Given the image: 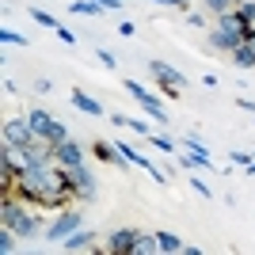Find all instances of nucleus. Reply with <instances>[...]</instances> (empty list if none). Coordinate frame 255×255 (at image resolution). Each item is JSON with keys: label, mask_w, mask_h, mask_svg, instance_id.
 <instances>
[{"label": "nucleus", "mask_w": 255, "mask_h": 255, "mask_svg": "<svg viewBox=\"0 0 255 255\" xmlns=\"http://www.w3.org/2000/svg\"><path fill=\"white\" fill-rule=\"evenodd\" d=\"M0 225H4V229H11L15 236H38L42 217H34V206H27L23 198L4 194V202H0Z\"/></svg>", "instance_id": "1"}, {"label": "nucleus", "mask_w": 255, "mask_h": 255, "mask_svg": "<svg viewBox=\"0 0 255 255\" xmlns=\"http://www.w3.org/2000/svg\"><path fill=\"white\" fill-rule=\"evenodd\" d=\"M27 122H31L34 137L50 141V145H57V141H65V137H69V126H65V122H57V118H53L50 111H42V107L27 111Z\"/></svg>", "instance_id": "2"}, {"label": "nucleus", "mask_w": 255, "mask_h": 255, "mask_svg": "<svg viewBox=\"0 0 255 255\" xmlns=\"http://www.w3.org/2000/svg\"><path fill=\"white\" fill-rule=\"evenodd\" d=\"M122 88H126L129 96L137 99V107H141V111H145L149 118H156V122H168V111H164V96H152L149 88L137 84L133 76H126V80H122Z\"/></svg>", "instance_id": "3"}, {"label": "nucleus", "mask_w": 255, "mask_h": 255, "mask_svg": "<svg viewBox=\"0 0 255 255\" xmlns=\"http://www.w3.org/2000/svg\"><path fill=\"white\" fill-rule=\"evenodd\" d=\"M76 206H80V202H76ZM76 206H65V210L46 225V240H57V244H61L65 236H73L76 229L84 225V210H76Z\"/></svg>", "instance_id": "4"}, {"label": "nucleus", "mask_w": 255, "mask_h": 255, "mask_svg": "<svg viewBox=\"0 0 255 255\" xmlns=\"http://www.w3.org/2000/svg\"><path fill=\"white\" fill-rule=\"evenodd\" d=\"M69 187H73L76 202H92V198L99 194V179H96V171L88 168V164H76V168H69Z\"/></svg>", "instance_id": "5"}, {"label": "nucleus", "mask_w": 255, "mask_h": 255, "mask_svg": "<svg viewBox=\"0 0 255 255\" xmlns=\"http://www.w3.org/2000/svg\"><path fill=\"white\" fill-rule=\"evenodd\" d=\"M0 133H4V145H11V149H27L34 141V129H31L27 118H4Z\"/></svg>", "instance_id": "6"}, {"label": "nucleus", "mask_w": 255, "mask_h": 255, "mask_svg": "<svg viewBox=\"0 0 255 255\" xmlns=\"http://www.w3.org/2000/svg\"><path fill=\"white\" fill-rule=\"evenodd\" d=\"M137 229H115V233H107V244L99 252H111V255H133L137 248Z\"/></svg>", "instance_id": "7"}, {"label": "nucleus", "mask_w": 255, "mask_h": 255, "mask_svg": "<svg viewBox=\"0 0 255 255\" xmlns=\"http://www.w3.org/2000/svg\"><path fill=\"white\" fill-rule=\"evenodd\" d=\"M92 156L96 160H103V164H115V168H122V171H129L133 164H129L122 152H118V145L115 141H107V137H99V141H92Z\"/></svg>", "instance_id": "8"}, {"label": "nucleus", "mask_w": 255, "mask_h": 255, "mask_svg": "<svg viewBox=\"0 0 255 255\" xmlns=\"http://www.w3.org/2000/svg\"><path fill=\"white\" fill-rule=\"evenodd\" d=\"M149 73L156 76L160 88H187V76H183L175 65H168V61H149Z\"/></svg>", "instance_id": "9"}, {"label": "nucleus", "mask_w": 255, "mask_h": 255, "mask_svg": "<svg viewBox=\"0 0 255 255\" xmlns=\"http://www.w3.org/2000/svg\"><path fill=\"white\" fill-rule=\"evenodd\" d=\"M96 240H99V236L92 233V229H84V225H80V229H76L73 236H65L57 248H61V252H99Z\"/></svg>", "instance_id": "10"}, {"label": "nucleus", "mask_w": 255, "mask_h": 255, "mask_svg": "<svg viewBox=\"0 0 255 255\" xmlns=\"http://www.w3.org/2000/svg\"><path fill=\"white\" fill-rule=\"evenodd\" d=\"M53 160H57L61 168H76V164H84V149H80L73 137H65V141L53 145Z\"/></svg>", "instance_id": "11"}, {"label": "nucleus", "mask_w": 255, "mask_h": 255, "mask_svg": "<svg viewBox=\"0 0 255 255\" xmlns=\"http://www.w3.org/2000/svg\"><path fill=\"white\" fill-rule=\"evenodd\" d=\"M240 42H244L240 34H233V31H221V27H210V46H213V50H221V53H233Z\"/></svg>", "instance_id": "12"}, {"label": "nucleus", "mask_w": 255, "mask_h": 255, "mask_svg": "<svg viewBox=\"0 0 255 255\" xmlns=\"http://www.w3.org/2000/svg\"><path fill=\"white\" fill-rule=\"evenodd\" d=\"M73 107H76V111H84V115H92V118H103V103L92 99L88 92H80V88H73Z\"/></svg>", "instance_id": "13"}, {"label": "nucleus", "mask_w": 255, "mask_h": 255, "mask_svg": "<svg viewBox=\"0 0 255 255\" xmlns=\"http://www.w3.org/2000/svg\"><path fill=\"white\" fill-rule=\"evenodd\" d=\"M229 57H233V65H236V69H255V46L248 42V38H244L240 46H236V50L229 53Z\"/></svg>", "instance_id": "14"}, {"label": "nucleus", "mask_w": 255, "mask_h": 255, "mask_svg": "<svg viewBox=\"0 0 255 255\" xmlns=\"http://www.w3.org/2000/svg\"><path fill=\"white\" fill-rule=\"evenodd\" d=\"M156 248H160L164 255H179V252H183V240H179L175 233H156Z\"/></svg>", "instance_id": "15"}, {"label": "nucleus", "mask_w": 255, "mask_h": 255, "mask_svg": "<svg viewBox=\"0 0 255 255\" xmlns=\"http://www.w3.org/2000/svg\"><path fill=\"white\" fill-rule=\"evenodd\" d=\"M111 122L115 126H129L137 137H149V122H141V118H126V115H111Z\"/></svg>", "instance_id": "16"}, {"label": "nucleus", "mask_w": 255, "mask_h": 255, "mask_svg": "<svg viewBox=\"0 0 255 255\" xmlns=\"http://www.w3.org/2000/svg\"><path fill=\"white\" fill-rule=\"evenodd\" d=\"M152 252H160V248H156V233H141L133 255H152Z\"/></svg>", "instance_id": "17"}, {"label": "nucleus", "mask_w": 255, "mask_h": 255, "mask_svg": "<svg viewBox=\"0 0 255 255\" xmlns=\"http://www.w3.org/2000/svg\"><path fill=\"white\" fill-rule=\"evenodd\" d=\"M202 8L210 11L213 19H217V15H225V11H233V8H236V0H202Z\"/></svg>", "instance_id": "18"}, {"label": "nucleus", "mask_w": 255, "mask_h": 255, "mask_svg": "<svg viewBox=\"0 0 255 255\" xmlns=\"http://www.w3.org/2000/svg\"><path fill=\"white\" fill-rule=\"evenodd\" d=\"M69 11H73V15H99V4L96 0H73V4H69Z\"/></svg>", "instance_id": "19"}, {"label": "nucleus", "mask_w": 255, "mask_h": 255, "mask_svg": "<svg viewBox=\"0 0 255 255\" xmlns=\"http://www.w3.org/2000/svg\"><path fill=\"white\" fill-rule=\"evenodd\" d=\"M236 15H240L248 27H255V0H236Z\"/></svg>", "instance_id": "20"}, {"label": "nucleus", "mask_w": 255, "mask_h": 255, "mask_svg": "<svg viewBox=\"0 0 255 255\" xmlns=\"http://www.w3.org/2000/svg\"><path fill=\"white\" fill-rule=\"evenodd\" d=\"M31 19H34V23H42V27H50V31H57V27H61V23L53 19L50 11H42V8H31Z\"/></svg>", "instance_id": "21"}, {"label": "nucleus", "mask_w": 255, "mask_h": 255, "mask_svg": "<svg viewBox=\"0 0 255 255\" xmlns=\"http://www.w3.org/2000/svg\"><path fill=\"white\" fill-rule=\"evenodd\" d=\"M0 252H4V255L15 252V233H11V229H4V225H0Z\"/></svg>", "instance_id": "22"}, {"label": "nucleus", "mask_w": 255, "mask_h": 255, "mask_svg": "<svg viewBox=\"0 0 255 255\" xmlns=\"http://www.w3.org/2000/svg\"><path fill=\"white\" fill-rule=\"evenodd\" d=\"M149 141H152V149H160V152H175V141L164 137V133H149Z\"/></svg>", "instance_id": "23"}, {"label": "nucleus", "mask_w": 255, "mask_h": 255, "mask_svg": "<svg viewBox=\"0 0 255 255\" xmlns=\"http://www.w3.org/2000/svg\"><path fill=\"white\" fill-rule=\"evenodd\" d=\"M183 149H187V152H198V156H210V152H206V145L194 137V133H187V137H183Z\"/></svg>", "instance_id": "24"}, {"label": "nucleus", "mask_w": 255, "mask_h": 255, "mask_svg": "<svg viewBox=\"0 0 255 255\" xmlns=\"http://www.w3.org/2000/svg\"><path fill=\"white\" fill-rule=\"evenodd\" d=\"M0 42L4 46H27V38H23L19 31H8V27H4V31H0Z\"/></svg>", "instance_id": "25"}, {"label": "nucleus", "mask_w": 255, "mask_h": 255, "mask_svg": "<svg viewBox=\"0 0 255 255\" xmlns=\"http://www.w3.org/2000/svg\"><path fill=\"white\" fill-rule=\"evenodd\" d=\"M96 57H99V65H103V69H115V65H118V57H115L111 50H99Z\"/></svg>", "instance_id": "26"}, {"label": "nucleus", "mask_w": 255, "mask_h": 255, "mask_svg": "<svg viewBox=\"0 0 255 255\" xmlns=\"http://www.w3.org/2000/svg\"><path fill=\"white\" fill-rule=\"evenodd\" d=\"M191 187H194V191H198V194H202V198H213L210 183H206V179H198V175H194V179H191Z\"/></svg>", "instance_id": "27"}, {"label": "nucleus", "mask_w": 255, "mask_h": 255, "mask_svg": "<svg viewBox=\"0 0 255 255\" xmlns=\"http://www.w3.org/2000/svg\"><path fill=\"white\" fill-rule=\"evenodd\" d=\"M50 88H53V80H50V76H42V80H34V92H38V96H50Z\"/></svg>", "instance_id": "28"}, {"label": "nucleus", "mask_w": 255, "mask_h": 255, "mask_svg": "<svg viewBox=\"0 0 255 255\" xmlns=\"http://www.w3.org/2000/svg\"><path fill=\"white\" fill-rule=\"evenodd\" d=\"M57 38H61L65 46H76V34L69 31V27H57Z\"/></svg>", "instance_id": "29"}, {"label": "nucleus", "mask_w": 255, "mask_h": 255, "mask_svg": "<svg viewBox=\"0 0 255 255\" xmlns=\"http://www.w3.org/2000/svg\"><path fill=\"white\" fill-rule=\"evenodd\" d=\"M252 160H255L252 152H240V149L233 152V164H240V168H248V164H252Z\"/></svg>", "instance_id": "30"}, {"label": "nucleus", "mask_w": 255, "mask_h": 255, "mask_svg": "<svg viewBox=\"0 0 255 255\" xmlns=\"http://www.w3.org/2000/svg\"><path fill=\"white\" fill-rule=\"evenodd\" d=\"M187 23H191V27H206V15H202V11H191ZM206 31H210V27H206Z\"/></svg>", "instance_id": "31"}, {"label": "nucleus", "mask_w": 255, "mask_h": 255, "mask_svg": "<svg viewBox=\"0 0 255 255\" xmlns=\"http://www.w3.org/2000/svg\"><path fill=\"white\" fill-rule=\"evenodd\" d=\"M152 4H164V8H191V0H152Z\"/></svg>", "instance_id": "32"}, {"label": "nucleus", "mask_w": 255, "mask_h": 255, "mask_svg": "<svg viewBox=\"0 0 255 255\" xmlns=\"http://www.w3.org/2000/svg\"><path fill=\"white\" fill-rule=\"evenodd\" d=\"M236 107H240V111H248V115H255V99H248V96L236 99Z\"/></svg>", "instance_id": "33"}, {"label": "nucleus", "mask_w": 255, "mask_h": 255, "mask_svg": "<svg viewBox=\"0 0 255 255\" xmlns=\"http://www.w3.org/2000/svg\"><path fill=\"white\" fill-rule=\"evenodd\" d=\"M118 34H122V38H133V34H137V23H122V27H118Z\"/></svg>", "instance_id": "34"}, {"label": "nucleus", "mask_w": 255, "mask_h": 255, "mask_svg": "<svg viewBox=\"0 0 255 255\" xmlns=\"http://www.w3.org/2000/svg\"><path fill=\"white\" fill-rule=\"evenodd\" d=\"M96 4H99L103 11H118V8H122V0H96Z\"/></svg>", "instance_id": "35"}, {"label": "nucleus", "mask_w": 255, "mask_h": 255, "mask_svg": "<svg viewBox=\"0 0 255 255\" xmlns=\"http://www.w3.org/2000/svg\"><path fill=\"white\" fill-rule=\"evenodd\" d=\"M244 171H248V175H252V179H255V160H252V164H248V168H244Z\"/></svg>", "instance_id": "36"}]
</instances>
